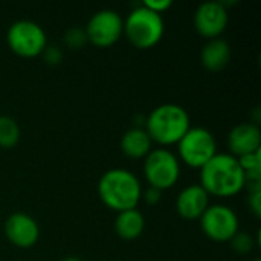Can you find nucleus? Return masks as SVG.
<instances>
[{
	"mask_svg": "<svg viewBox=\"0 0 261 261\" xmlns=\"http://www.w3.org/2000/svg\"><path fill=\"white\" fill-rule=\"evenodd\" d=\"M208 196L232 197L246 187L245 173L232 154L217 153L200 168V184Z\"/></svg>",
	"mask_w": 261,
	"mask_h": 261,
	"instance_id": "f257e3e1",
	"label": "nucleus"
},
{
	"mask_svg": "<svg viewBox=\"0 0 261 261\" xmlns=\"http://www.w3.org/2000/svg\"><path fill=\"white\" fill-rule=\"evenodd\" d=\"M98 196L109 210L122 213L138 208L142 199V187L132 171L113 168L101 176L98 182Z\"/></svg>",
	"mask_w": 261,
	"mask_h": 261,
	"instance_id": "f03ea898",
	"label": "nucleus"
},
{
	"mask_svg": "<svg viewBox=\"0 0 261 261\" xmlns=\"http://www.w3.org/2000/svg\"><path fill=\"white\" fill-rule=\"evenodd\" d=\"M191 128L188 112L177 104H162L151 110L145 121V132L159 145L177 144Z\"/></svg>",
	"mask_w": 261,
	"mask_h": 261,
	"instance_id": "7ed1b4c3",
	"label": "nucleus"
},
{
	"mask_svg": "<svg viewBox=\"0 0 261 261\" xmlns=\"http://www.w3.org/2000/svg\"><path fill=\"white\" fill-rule=\"evenodd\" d=\"M165 24L162 15L144 5L135 8L124 20V34L138 49H151L164 37Z\"/></svg>",
	"mask_w": 261,
	"mask_h": 261,
	"instance_id": "20e7f679",
	"label": "nucleus"
},
{
	"mask_svg": "<svg viewBox=\"0 0 261 261\" xmlns=\"http://www.w3.org/2000/svg\"><path fill=\"white\" fill-rule=\"evenodd\" d=\"M177 153L184 164L191 168H202L217 154L214 135L203 127H191L177 142Z\"/></svg>",
	"mask_w": 261,
	"mask_h": 261,
	"instance_id": "39448f33",
	"label": "nucleus"
},
{
	"mask_svg": "<svg viewBox=\"0 0 261 261\" xmlns=\"http://www.w3.org/2000/svg\"><path fill=\"white\" fill-rule=\"evenodd\" d=\"M144 176L150 187L161 191L174 187L180 177V164L167 148H154L144 159Z\"/></svg>",
	"mask_w": 261,
	"mask_h": 261,
	"instance_id": "423d86ee",
	"label": "nucleus"
},
{
	"mask_svg": "<svg viewBox=\"0 0 261 261\" xmlns=\"http://www.w3.org/2000/svg\"><path fill=\"white\" fill-rule=\"evenodd\" d=\"M6 41L9 49L23 58H35L47 46L44 29L32 20L14 21L8 29Z\"/></svg>",
	"mask_w": 261,
	"mask_h": 261,
	"instance_id": "0eeeda50",
	"label": "nucleus"
},
{
	"mask_svg": "<svg viewBox=\"0 0 261 261\" xmlns=\"http://www.w3.org/2000/svg\"><path fill=\"white\" fill-rule=\"evenodd\" d=\"M199 220L203 234L217 243L229 242L240 226L236 211L226 205H210Z\"/></svg>",
	"mask_w": 261,
	"mask_h": 261,
	"instance_id": "6e6552de",
	"label": "nucleus"
},
{
	"mask_svg": "<svg viewBox=\"0 0 261 261\" xmlns=\"http://www.w3.org/2000/svg\"><path fill=\"white\" fill-rule=\"evenodd\" d=\"M87 41L96 47H110L124 34V20L113 9H101L95 12L87 21L86 28Z\"/></svg>",
	"mask_w": 261,
	"mask_h": 261,
	"instance_id": "1a4fd4ad",
	"label": "nucleus"
},
{
	"mask_svg": "<svg viewBox=\"0 0 261 261\" xmlns=\"http://www.w3.org/2000/svg\"><path fill=\"white\" fill-rule=\"evenodd\" d=\"M228 9L222 2H205L194 12V28L200 37L219 38L228 26Z\"/></svg>",
	"mask_w": 261,
	"mask_h": 261,
	"instance_id": "9d476101",
	"label": "nucleus"
},
{
	"mask_svg": "<svg viewBox=\"0 0 261 261\" xmlns=\"http://www.w3.org/2000/svg\"><path fill=\"white\" fill-rule=\"evenodd\" d=\"M5 236L17 248H32L40 239L38 223L24 213H14L5 222Z\"/></svg>",
	"mask_w": 261,
	"mask_h": 261,
	"instance_id": "9b49d317",
	"label": "nucleus"
},
{
	"mask_svg": "<svg viewBox=\"0 0 261 261\" xmlns=\"http://www.w3.org/2000/svg\"><path fill=\"white\" fill-rule=\"evenodd\" d=\"M228 147L234 158H242L245 154L260 151V127L252 122H242L236 125L228 135Z\"/></svg>",
	"mask_w": 261,
	"mask_h": 261,
	"instance_id": "f8f14e48",
	"label": "nucleus"
},
{
	"mask_svg": "<svg viewBox=\"0 0 261 261\" xmlns=\"http://www.w3.org/2000/svg\"><path fill=\"white\" fill-rule=\"evenodd\" d=\"M208 206L210 196L199 184L185 187L176 199L177 214L185 220H199Z\"/></svg>",
	"mask_w": 261,
	"mask_h": 261,
	"instance_id": "ddd939ff",
	"label": "nucleus"
},
{
	"mask_svg": "<svg viewBox=\"0 0 261 261\" xmlns=\"http://www.w3.org/2000/svg\"><path fill=\"white\" fill-rule=\"evenodd\" d=\"M231 61V47L223 38L208 40L200 52V63L208 72H220Z\"/></svg>",
	"mask_w": 261,
	"mask_h": 261,
	"instance_id": "4468645a",
	"label": "nucleus"
},
{
	"mask_svg": "<svg viewBox=\"0 0 261 261\" xmlns=\"http://www.w3.org/2000/svg\"><path fill=\"white\" fill-rule=\"evenodd\" d=\"M151 139L145 128H130L121 138V150L124 156L130 159H145V156L151 151Z\"/></svg>",
	"mask_w": 261,
	"mask_h": 261,
	"instance_id": "2eb2a0df",
	"label": "nucleus"
},
{
	"mask_svg": "<svg viewBox=\"0 0 261 261\" xmlns=\"http://www.w3.org/2000/svg\"><path fill=\"white\" fill-rule=\"evenodd\" d=\"M145 228L144 216L139 210H127L118 213L115 219V232L122 240H136Z\"/></svg>",
	"mask_w": 261,
	"mask_h": 261,
	"instance_id": "dca6fc26",
	"label": "nucleus"
},
{
	"mask_svg": "<svg viewBox=\"0 0 261 261\" xmlns=\"http://www.w3.org/2000/svg\"><path fill=\"white\" fill-rule=\"evenodd\" d=\"M20 141V127L11 116H0V148H12Z\"/></svg>",
	"mask_w": 261,
	"mask_h": 261,
	"instance_id": "f3484780",
	"label": "nucleus"
},
{
	"mask_svg": "<svg viewBox=\"0 0 261 261\" xmlns=\"http://www.w3.org/2000/svg\"><path fill=\"white\" fill-rule=\"evenodd\" d=\"M229 243H231L232 251H236L240 255H246V254L252 252V249L255 246L254 237L248 232H240V231L229 240Z\"/></svg>",
	"mask_w": 261,
	"mask_h": 261,
	"instance_id": "a211bd4d",
	"label": "nucleus"
},
{
	"mask_svg": "<svg viewBox=\"0 0 261 261\" xmlns=\"http://www.w3.org/2000/svg\"><path fill=\"white\" fill-rule=\"evenodd\" d=\"M86 43H87V35L84 29L70 28L64 32V44L70 50H80L86 46Z\"/></svg>",
	"mask_w": 261,
	"mask_h": 261,
	"instance_id": "6ab92c4d",
	"label": "nucleus"
},
{
	"mask_svg": "<svg viewBox=\"0 0 261 261\" xmlns=\"http://www.w3.org/2000/svg\"><path fill=\"white\" fill-rule=\"evenodd\" d=\"M41 57L49 66H57L63 60V50L58 46H46Z\"/></svg>",
	"mask_w": 261,
	"mask_h": 261,
	"instance_id": "aec40b11",
	"label": "nucleus"
},
{
	"mask_svg": "<svg viewBox=\"0 0 261 261\" xmlns=\"http://www.w3.org/2000/svg\"><path fill=\"white\" fill-rule=\"evenodd\" d=\"M142 5H144L145 8H148L150 11H153V12L162 15V12L168 11V9L173 6V2H171V0H145Z\"/></svg>",
	"mask_w": 261,
	"mask_h": 261,
	"instance_id": "412c9836",
	"label": "nucleus"
},
{
	"mask_svg": "<svg viewBox=\"0 0 261 261\" xmlns=\"http://www.w3.org/2000/svg\"><path fill=\"white\" fill-rule=\"evenodd\" d=\"M142 199L145 200L147 205H158L162 199V191L158 190V188H153V187H148L144 193H142Z\"/></svg>",
	"mask_w": 261,
	"mask_h": 261,
	"instance_id": "4be33fe9",
	"label": "nucleus"
},
{
	"mask_svg": "<svg viewBox=\"0 0 261 261\" xmlns=\"http://www.w3.org/2000/svg\"><path fill=\"white\" fill-rule=\"evenodd\" d=\"M249 208L255 217L261 216V190L249 193Z\"/></svg>",
	"mask_w": 261,
	"mask_h": 261,
	"instance_id": "5701e85b",
	"label": "nucleus"
},
{
	"mask_svg": "<svg viewBox=\"0 0 261 261\" xmlns=\"http://www.w3.org/2000/svg\"><path fill=\"white\" fill-rule=\"evenodd\" d=\"M61 261H81L80 258H76V257H66V258H63Z\"/></svg>",
	"mask_w": 261,
	"mask_h": 261,
	"instance_id": "b1692460",
	"label": "nucleus"
},
{
	"mask_svg": "<svg viewBox=\"0 0 261 261\" xmlns=\"http://www.w3.org/2000/svg\"><path fill=\"white\" fill-rule=\"evenodd\" d=\"M254 261H261V260H260V258H255V260H254Z\"/></svg>",
	"mask_w": 261,
	"mask_h": 261,
	"instance_id": "393cba45",
	"label": "nucleus"
}]
</instances>
